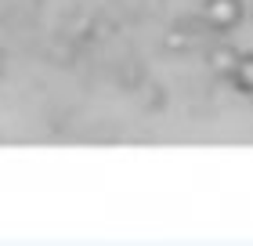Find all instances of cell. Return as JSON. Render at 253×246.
I'll list each match as a JSON object with an SVG mask.
<instances>
[{
  "label": "cell",
  "instance_id": "6da1fadb",
  "mask_svg": "<svg viewBox=\"0 0 253 246\" xmlns=\"http://www.w3.org/2000/svg\"><path fill=\"white\" fill-rule=\"evenodd\" d=\"M243 18H246L243 0H206L203 4V22L213 33H232Z\"/></svg>",
  "mask_w": 253,
  "mask_h": 246
},
{
  "label": "cell",
  "instance_id": "7a4b0ae2",
  "mask_svg": "<svg viewBox=\"0 0 253 246\" xmlns=\"http://www.w3.org/2000/svg\"><path fill=\"white\" fill-rule=\"evenodd\" d=\"M228 80L239 95H253V51L235 54V62L228 65Z\"/></svg>",
  "mask_w": 253,
  "mask_h": 246
}]
</instances>
